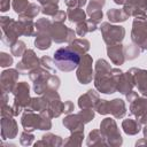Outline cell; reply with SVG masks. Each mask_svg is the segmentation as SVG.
<instances>
[{
    "label": "cell",
    "mask_w": 147,
    "mask_h": 147,
    "mask_svg": "<svg viewBox=\"0 0 147 147\" xmlns=\"http://www.w3.org/2000/svg\"><path fill=\"white\" fill-rule=\"evenodd\" d=\"M80 62L79 54L74 51L70 46L57 49L54 53V64L62 71L74 70Z\"/></svg>",
    "instance_id": "6da1fadb"
},
{
    "label": "cell",
    "mask_w": 147,
    "mask_h": 147,
    "mask_svg": "<svg viewBox=\"0 0 147 147\" xmlns=\"http://www.w3.org/2000/svg\"><path fill=\"white\" fill-rule=\"evenodd\" d=\"M101 31L103 34V40L109 45H117L119 44L125 34V30L122 26H117V25H109L108 23H103L101 25Z\"/></svg>",
    "instance_id": "7a4b0ae2"
},
{
    "label": "cell",
    "mask_w": 147,
    "mask_h": 147,
    "mask_svg": "<svg viewBox=\"0 0 147 147\" xmlns=\"http://www.w3.org/2000/svg\"><path fill=\"white\" fill-rule=\"evenodd\" d=\"M14 95H15V102L13 109L15 110L14 114H18L24 106H28L29 103V85L26 83H20L16 85L14 90Z\"/></svg>",
    "instance_id": "3957f363"
},
{
    "label": "cell",
    "mask_w": 147,
    "mask_h": 147,
    "mask_svg": "<svg viewBox=\"0 0 147 147\" xmlns=\"http://www.w3.org/2000/svg\"><path fill=\"white\" fill-rule=\"evenodd\" d=\"M132 40L138 46H145L147 42V22L145 18L136 17L133 22V30H132Z\"/></svg>",
    "instance_id": "277c9868"
},
{
    "label": "cell",
    "mask_w": 147,
    "mask_h": 147,
    "mask_svg": "<svg viewBox=\"0 0 147 147\" xmlns=\"http://www.w3.org/2000/svg\"><path fill=\"white\" fill-rule=\"evenodd\" d=\"M79 68L77 70V78L82 84H88L93 78L92 59L90 55H83Z\"/></svg>",
    "instance_id": "5b68a950"
},
{
    "label": "cell",
    "mask_w": 147,
    "mask_h": 147,
    "mask_svg": "<svg viewBox=\"0 0 147 147\" xmlns=\"http://www.w3.org/2000/svg\"><path fill=\"white\" fill-rule=\"evenodd\" d=\"M51 36L56 42H63V41H71L74 40L75 32L71 29H68L62 23H55L51 28Z\"/></svg>",
    "instance_id": "8992f818"
},
{
    "label": "cell",
    "mask_w": 147,
    "mask_h": 147,
    "mask_svg": "<svg viewBox=\"0 0 147 147\" xmlns=\"http://www.w3.org/2000/svg\"><path fill=\"white\" fill-rule=\"evenodd\" d=\"M39 64H40L39 63V60L36 56L34 52L31 51V49H28V51H25L22 61L17 64V70L20 72H24L26 70H31V69L38 68Z\"/></svg>",
    "instance_id": "52a82bcc"
},
{
    "label": "cell",
    "mask_w": 147,
    "mask_h": 147,
    "mask_svg": "<svg viewBox=\"0 0 147 147\" xmlns=\"http://www.w3.org/2000/svg\"><path fill=\"white\" fill-rule=\"evenodd\" d=\"M130 74L132 75V78H133V83L137 84L139 91L147 95V71L145 70H141V69H132L130 70Z\"/></svg>",
    "instance_id": "ba28073f"
},
{
    "label": "cell",
    "mask_w": 147,
    "mask_h": 147,
    "mask_svg": "<svg viewBox=\"0 0 147 147\" xmlns=\"http://www.w3.org/2000/svg\"><path fill=\"white\" fill-rule=\"evenodd\" d=\"M101 131L103 132L105 137L107 138H113V139H118L122 141L121 134L117 131V126L114 122V119L110 118H106L102 123H101Z\"/></svg>",
    "instance_id": "9c48e42d"
},
{
    "label": "cell",
    "mask_w": 147,
    "mask_h": 147,
    "mask_svg": "<svg viewBox=\"0 0 147 147\" xmlns=\"http://www.w3.org/2000/svg\"><path fill=\"white\" fill-rule=\"evenodd\" d=\"M18 78V74L15 70H6L2 72L1 76V82H2V88L3 92L5 91H14V86H15V82Z\"/></svg>",
    "instance_id": "30bf717a"
},
{
    "label": "cell",
    "mask_w": 147,
    "mask_h": 147,
    "mask_svg": "<svg viewBox=\"0 0 147 147\" xmlns=\"http://www.w3.org/2000/svg\"><path fill=\"white\" fill-rule=\"evenodd\" d=\"M105 5V0H91V3L87 7V13L91 16V20L98 23L102 18L101 7Z\"/></svg>",
    "instance_id": "8fae6325"
},
{
    "label": "cell",
    "mask_w": 147,
    "mask_h": 147,
    "mask_svg": "<svg viewBox=\"0 0 147 147\" xmlns=\"http://www.w3.org/2000/svg\"><path fill=\"white\" fill-rule=\"evenodd\" d=\"M99 102V96L96 93H94V91L90 90L86 94L82 95L79 98V107L83 108V109H87V108H92V107H95L96 103Z\"/></svg>",
    "instance_id": "7c38bea8"
},
{
    "label": "cell",
    "mask_w": 147,
    "mask_h": 147,
    "mask_svg": "<svg viewBox=\"0 0 147 147\" xmlns=\"http://www.w3.org/2000/svg\"><path fill=\"white\" fill-rule=\"evenodd\" d=\"M108 56L115 64H122L124 62V54L122 45H113L107 48Z\"/></svg>",
    "instance_id": "4fadbf2b"
},
{
    "label": "cell",
    "mask_w": 147,
    "mask_h": 147,
    "mask_svg": "<svg viewBox=\"0 0 147 147\" xmlns=\"http://www.w3.org/2000/svg\"><path fill=\"white\" fill-rule=\"evenodd\" d=\"M109 113H111L115 117H123L125 114V105L123 100L115 99L109 102Z\"/></svg>",
    "instance_id": "5bb4252c"
},
{
    "label": "cell",
    "mask_w": 147,
    "mask_h": 147,
    "mask_svg": "<svg viewBox=\"0 0 147 147\" xmlns=\"http://www.w3.org/2000/svg\"><path fill=\"white\" fill-rule=\"evenodd\" d=\"M96 29V23L92 20L90 21H83L77 24V33L79 36H85L87 32L94 31Z\"/></svg>",
    "instance_id": "9a60e30c"
},
{
    "label": "cell",
    "mask_w": 147,
    "mask_h": 147,
    "mask_svg": "<svg viewBox=\"0 0 147 147\" xmlns=\"http://www.w3.org/2000/svg\"><path fill=\"white\" fill-rule=\"evenodd\" d=\"M70 47L78 54H84L90 48V42L86 39H76L70 44Z\"/></svg>",
    "instance_id": "2e32d148"
},
{
    "label": "cell",
    "mask_w": 147,
    "mask_h": 147,
    "mask_svg": "<svg viewBox=\"0 0 147 147\" xmlns=\"http://www.w3.org/2000/svg\"><path fill=\"white\" fill-rule=\"evenodd\" d=\"M107 15H108V17H109V20L111 22H119V21L122 22V21H125L129 17V15L125 13L124 9H122V10H119V9H110Z\"/></svg>",
    "instance_id": "e0dca14e"
},
{
    "label": "cell",
    "mask_w": 147,
    "mask_h": 147,
    "mask_svg": "<svg viewBox=\"0 0 147 147\" xmlns=\"http://www.w3.org/2000/svg\"><path fill=\"white\" fill-rule=\"evenodd\" d=\"M123 129L127 134H136L140 131V125L133 119H125L123 122Z\"/></svg>",
    "instance_id": "ac0fdd59"
},
{
    "label": "cell",
    "mask_w": 147,
    "mask_h": 147,
    "mask_svg": "<svg viewBox=\"0 0 147 147\" xmlns=\"http://www.w3.org/2000/svg\"><path fill=\"white\" fill-rule=\"evenodd\" d=\"M36 46L39 48V49H46L51 46V38L48 37L47 32H41L37 38H36V41H34Z\"/></svg>",
    "instance_id": "d6986e66"
},
{
    "label": "cell",
    "mask_w": 147,
    "mask_h": 147,
    "mask_svg": "<svg viewBox=\"0 0 147 147\" xmlns=\"http://www.w3.org/2000/svg\"><path fill=\"white\" fill-rule=\"evenodd\" d=\"M85 13L79 9V8H74V9H69L68 11V17L71 22H75V23H78V22H83L85 21Z\"/></svg>",
    "instance_id": "ffe728a7"
},
{
    "label": "cell",
    "mask_w": 147,
    "mask_h": 147,
    "mask_svg": "<svg viewBox=\"0 0 147 147\" xmlns=\"http://www.w3.org/2000/svg\"><path fill=\"white\" fill-rule=\"evenodd\" d=\"M29 6H30V3L28 2V0H14L13 1V7H14L15 11L20 15H22L28 9Z\"/></svg>",
    "instance_id": "44dd1931"
},
{
    "label": "cell",
    "mask_w": 147,
    "mask_h": 147,
    "mask_svg": "<svg viewBox=\"0 0 147 147\" xmlns=\"http://www.w3.org/2000/svg\"><path fill=\"white\" fill-rule=\"evenodd\" d=\"M39 7L37 6V5H34V3H30V6L28 7V9L21 15V18H32V17H34L38 13H39Z\"/></svg>",
    "instance_id": "7402d4cb"
},
{
    "label": "cell",
    "mask_w": 147,
    "mask_h": 147,
    "mask_svg": "<svg viewBox=\"0 0 147 147\" xmlns=\"http://www.w3.org/2000/svg\"><path fill=\"white\" fill-rule=\"evenodd\" d=\"M25 45L23 41H16L15 44L11 45V53L16 56H21L25 53Z\"/></svg>",
    "instance_id": "603a6c76"
},
{
    "label": "cell",
    "mask_w": 147,
    "mask_h": 147,
    "mask_svg": "<svg viewBox=\"0 0 147 147\" xmlns=\"http://www.w3.org/2000/svg\"><path fill=\"white\" fill-rule=\"evenodd\" d=\"M130 7L132 8H138V9H147V0H127Z\"/></svg>",
    "instance_id": "cb8c5ba5"
},
{
    "label": "cell",
    "mask_w": 147,
    "mask_h": 147,
    "mask_svg": "<svg viewBox=\"0 0 147 147\" xmlns=\"http://www.w3.org/2000/svg\"><path fill=\"white\" fill-rule=\"evenodd\" d=\"M127 52H126V57L127 59H134L136 56H138L139 55V53H140V49L138 48V46H134V45H131V46H129V48L126 49Z\"/></svg>",
    "instance_id": "d4e9b609"
},
{
    "label": "cell",
    "mask_w": 147,
    "mask_h": 147,
    "mask_svg": "<svg viewBox=\"0 0 147 147\" xmlns=\"http://www.w3.org/2000/svg\"><path fill=\"white\" fill-rule=\"evenodd\" d=\"M0 63H1V67H8V65H10L13 63V59H11L10 55H8L6 53H1V61H0Z\"/></svg>",
    "instance_id": "484cf974"
},
{
    "label": "cell",
    "mask_w": 147,
    "mask_h": 147,
    "mask_svg": "<svg viewBox=\"0 0 147 147\" xmlns=\"http://www.w3.org/2000/svg\"><path fill=\"white\" fill-rule=\"evenodd\" d=\"M65 3L69 7H71V6L80 7V6H84L86 3V0H65Z\"/></svg>",
    "instance_id": "4316f807"
},
{
    "label": "cell",
    "mask_w": 147,
    "mask_h": 147,
    "mask_svg": "<svg viewBox=\"0 0 147 147\" xmlns=\"http://www.w3.org/2000/svg\"><path fill=\"white\" fill-rule=\"evenodd\" d=\"M65 13L64 11H62V10H57V13L54 15V20L57 22V23H61L62 21H64L65 20Z\"/></svg>",
    "instance_id": "83f0119b"
},
{
    "label": "cell",
    "mask_w": 147,
    "mask_h": 147,
    "mask_svg": "<svg viewBox=\"0 0 147 147\" xmlns=\"http://www.w3.org/2000/svg\"><path fill=\"white\" fill-rule=\"evenodd\" d=\"M71 110H74V105L70 101H67L64 103V113H70Z\"/></svg>",
    "instance_id": "f1b7e54d"
},
{
    "label": "cell",
    "mask_w": 147,
    "mask_h": 147,
    "mask_svg": "<svg viewBox=\"0 0 147 147\" xmlns=\"http://www.w3.org/2000/svg\"><path fill=\"white\" fill-rule=\"evenodd\" d=\"M1 10L2 11H6V10H8V8H9V0H2L1 1Z\"/></svg>",
    "instance_id": "f546056e"
},
{
    "label": "cell",
    "mask_w": 147,
    "mask_h": 147,
    "mask_svg": "<svg viewBox=\"0 0 147 147\" xmlns=\"http://www.w3.org/2000/svg\"><path fill=\"white\" fill-rule=\"evenodd\" d=\"M116 3H118V5H122V3H124L125 2V0H114Z\"/></svg>",
    "instance_id": "4dcf8cb0"
},
{
    "label": "cell",
    "mask_w": 147,
    "mask_h": 147,
    "mask_svg": "<svg viewBox=\"0 0 147 147\" xmlns=\"http://www.w3.org/2000/svg\"><path fill=\"white\" fill-rule=\"evenodd\" d=\"M145 137H147V127L145 129Z\"/></svg>",
    "instance_id": "1f68e13d"
}]
</instances>
